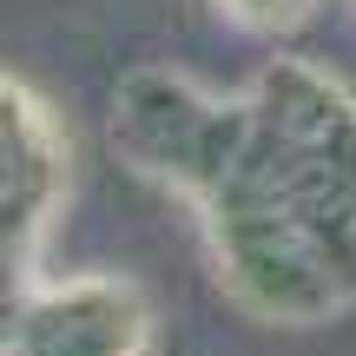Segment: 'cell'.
<instances>
[{
    "instance_id": "6da1fadb",
    "label": "cell",
    "mask_w": 356,
    "mask_h": 356,
    "mask_svg": "<svg viewBox=\"0 0 356 356\" xmlns=\"http://www.w3.org/2000/svg\"><path fill=\"white\" fill-rule=\"evenodd\" d=\"M113 152L198 211L218 284L310 330L356 310V86L277 53L244 92L139 66L113 92Z\"/></svg>"
},
{
    "instance_id": "7a4b0ae2",
    "label": "cell",
    "mask_w": 356,
    "mask_h": 356,
    "mask_svg": "<svg viewBox=\"0 0 356 356\" xmlns=\"http://www.w3.org/2000/svg\"><path fill=\"white\" fill-rule=\"evenodd\" d=\"M0 152H7L0 218H7V297H13L40 284V244L66 198V139L40 106V92L13 73L0 79Z\"/></svg>"
},
{
    "instance_id": "3957f363",
    "label": "cell",
    "mask_w": 356,
    "mask_h": 356,
    "mask_svg": "<svg viewBox=\"0 0 356 356\" xmlns=\"http://www.w3.org/2000/svg\"><path fill=\"white\" fill-rule=\"evenodd\" d=\"M152 310L126 277H66L33 284L7 304L0 356H145Z\"/></svg>"
},
{
    "instance_id": "277c9868",
    "label": "cell",
    "mask_w": 356,
    "mask_h": 356,
    "mask_svg": "<svg viewBox=\"0 0 356 356\" xmlns=\"http://www.w3.org/2000/svg\"><path fill=\"white\" fill-rule=\"evenodd\" d=\"M218 7L244 26H291V20L310 13V0H218Z\"/></svg>"
},
{
    "instance_id": "5b68a950",
    "label": "cell",
    "mask_w": 356,
    "mask_h": 356,
    "mask_svg": "<svg viewBox=\"0 0 356 356\" xmlns=\"http://www.w3.org/2000/svg\"><path fill=\"white\" fill-rule=\"evenodd\" d=\"M350 7H356V0H350Z\"/></svg>"
}]
</instances>
